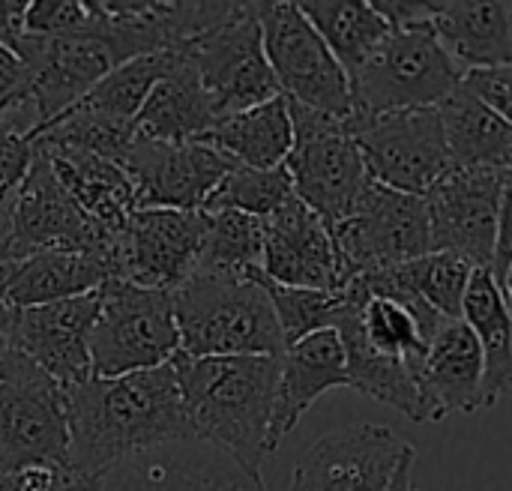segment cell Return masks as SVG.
I'll return each instance as SVG.
<instances>
[{
  "mask_svg": "<svg viewBox=\"0 0 512 491\" xmlns=\"http://www.w3.org/2000/svg\"><path fill=\"white\" fill-rule=\"evenodd\" d=\"M69 471L99 480L114 465L165 444L192 441L174 363L66 390Z\"/></svg>",
  "mask_w": 512,
  "mask_h": 491,
  "instance_id": "1",
  "label": "cell"
},
{
  "mask_svg": "<svg viewBox=\"0 0 512 491\" xmlns=\"http://www.w3.org/2000/svg\"><path fill=\"white\" fill-rule=\"evenodd\" d=\"M186 408L189 435L261 480L270 456V420L279 381V357H186L171 360Z\"/></svg>",
  "mask_w": 512,
  "mask_h": 491,
  "instance_id": "2",
  "label": "cell"
},
{
  "mask_svg": "<svg viewBox=\"0 0 512 491\" xmlns=\"http://www.w3.org/2000/svg\"><path fill=\"white\" fill-rule=\"evenodd\" d=\"M186 357H282L285 339L267 291L249 276L195 273L174 291Z\"/></svg>",
  "mask_w": 512,
  "mask_h": 491,
  "instance_id": "3",
  "label": "cell"
},
{
  "mask_svg": "<svg viewBox=\"0 0 512 491\" xmlns=\"http://www.w3.org/2000/svg\"><path fill=\"white\" fill-rule=\"evenodd\" d=\"M69 471L66 390L18 348L0 357V474Z\"/></svg>",
  "mask_w": 512,
  "mask_h": 491,
  "instance_id": "4",
  "label": "cell"
},
{
  "mask_svg": "<svg viewBox=\"0 0 512 491\" xmlns=\"http://www.w3.org/2000/svg\"><path fill=\"white\" fill-rule=\"evenodd\" d=\"M462 81L465 72L444 51L429 21L390 30L378 51L348 78L351 117L345 123L405 108H438Z\"/></svg>",
  "mask_w": 512,
  "mask_h": 491,
  "instance_id": "5",
  "label": "cell"
},
{
  "mask_svg": "<svg viewBox=\"0 0 512 491\" xmlns=\"http://www.w3.org/2000/svg\"><path fill=\"white\" fill-rule=\"evenodd\" d=\"M180 354L174 294L111 279L99 288L90 339L93 375L120 378L168 366Z\"/></svg>",
  "mask_w": 512,
  "mask_h": 491,
  "instance_id": "6",
  "label": "cell"
},
{
  "mask_svg": "<svg viewBox=\"0 0 512 491\" xmlns=\"http://www.w3.org/2000/svg\"><path fill=\"white\" fill-rule=\"evenodd\" d=\"M288 111L294 123V147L285 168L294 180V195L330 231L354 213L372 177L345 120L327 117L291 99Z\"/></svg>",
  "mask_w": 512,
  "mask_h": 491,
  "instance_id": "7",
  "label": "cell"
},
{
  "mask_svg": "<svg viewBox=\"0 0 512 491\" xmlns=\"http://www.w3.org/2000/svg\"><path fill=\"white\" fill-rule=\"evenodd\" d=\"M180 45L204 84L216 123L282 96L264 54L255 3H231L219 24Z\"/></svg>",
  "mask_w": 512,
  "mask_h": 491,
  "instance_id": "8",
  "label": "cell"
},
{
  "mask_svg": "<svg viewBox=\"0 0 512 491\" xmlns=\"http://www.w3.org/2000/svg\"><path fill=\"white\" fill-rule=\"evenodd\" d=\"M342 288L378 270H393L432 252L426 198L387 189L375 180L363 189L354 213L330 228Z\"/></svg>",
  "mask_w": 512,
  "mask_h": 491,
  "instance_id": "9",
  "label": "cell"
},
{
  "mask_svg": "<svg viewBox=\"0 0 512 491\" xmlns=\"http://www.w3.org/2000/svg\"><path fill=\"white\" fill-rule=\"evenodd\" d=\"M111 237H105L81 207L66 195L60 180L54 177L45 156L36 153L33 168L21 180V186L0 201V270L6 273L12 264L33 258L51 249L90 252L105 249L114 252Z\"/></svg>",
  "mask_w": 512,
  "mask_h": 491,
  "instance_id": "10",
  "label": "cell"
},
{
  "mask_svg": "<svg viewBox=\"0 0 512 491\" xmlns=\"http://www.w3.org/2000/svg\"><path fill=\"white\" fill-rule=\"evenodd\" d=\"M264 54L282 96L336 120L351 117V84L321 33L291 0L255 3Z\"/></svg>",
  "mask_w": 512,
  "mask_h": 491,
  "instance_id": "11",
  "label": "cell"
},
{
  "mask_svg": "<svg viewBox=\"0 0 512 491\" xmlns=\"http://www.w3.org/2000/svg\"><path fill=\"white\" fill-rule=\"evenodd\" d=\"M375 183L426 198L450 171V147L438 108L387 111L348 123Z\"/></svg>",
  "mask_w": 512,
  "mask_h": 491,
  "instance_id": "12",
  "label": "cell"
},
{
  "mask_svg": "<svg viewBox=\"0 0 512 491\" xmlns=\"http://www.w3.org/2000/svg\"><path fill=\"white\" fill-rule=\"evenodd\" d=\"M417 450L390 426L363 423L318 438L294 465L291 491H390Z\"/></svg>",
  "mask_w": 512,
  "mask_h": 491,
  "instance_id": "13",
  "label": "cell"
},
{
  "mask_svg": "<svg viewBox=\"0 0 512 491\" xmlns=\"http://www.w3.org/2000/svg\"><path fill=\"white\" fill-rule=\"evenodd\" d=\"M204 225V210H135L114 243L117 279L174 294L198 270Z\"/></svg>",
  "mask_w": 512,
  "mask_h": 491,
  "instance_id": "14",
  "label": "cell"
},
{
  "mask_svg": "<svg viewBox=\"0 0 512 491\" xmlns=\"http://www.w3.org/2000/svg\"><path fill=\"white\" fill-rule=\"evenodd\" d=\"M138 210H201L210 192L237 168L234 159L201 141L165 144L135 138L123 156Z\"/></svg>",
  "mask_w": 512,
  "mask_h": 491,
  "instance_id": "15",
  "label": "cell"
},
{
  "mask_svg": "<svg viewBox=\"0 0 512 491\" xmlns=\"http://www.w3.org/2000/svg\"><path fill=\"white\" fill-rule=\"evenodd\" d=\"M498 171L453 168L429 195L432 252H450L471 261L477 270H492L498 243V207H501Z\"/></svg>",
  "mask_w": 512,
  "mask_h": 491,
  "instance_id": "16",
  "label": "cell"
},
{
  "mask_svg": "<svg viewBox=\"0 0 512 491\" xmlns=\"http://www.w3.org/2000/svg\"><path fill=\"white\" fill-rule=\"evenodd\" d=\"M99 309V291L21 309L12 318L6 345L18 348L63 390L87 384L93 375L90 339Z\"/></svg>",
  "mask_w": 512,
  "mask_h": 491,
  "instance_id": "17",
  "label": "cell"
},
{
  "mask_svg": "<svg viewBox=\"0 0 512 491\" xmlns=\"http://www.w3.org/2000/svg\"><path fill=\"white\" fill-rule=\"evenodd\" d=\"M90 491H267L225 453L180 441L114 465L90 483Z\"/></svg>",
  "mask_w": 512,
  "mask_h": 491,
  "instance_id": "18",
  "label": "cell"
},
{
  "mask_svg": "<svg viewBox=\"0 0 512 491\" xmlns=\"http://www.w3.org/2000/svg\"><path fill=\"white\" fill-rule=\"evenodd\" d=\"M261 273L288 288L342 291L333 237L297 195L264 219Z\"/></svg>",
  "mask_w": 512,
  "mask_h": 491,
  "instance_id": "19",
  "label": "cell"
},
{
  "mask_svg": "<svg viewBox=\"0 0 512 491\" xmlns=\"http://www.w3.org/2000/svg\"><path fill=\"white\" fill-rule=\"evenodd\" d=\"M348 387L345 345L336 330H321L297 345H288L279 357L276 402L270 420V453L297 429L303 414L330 390Z\"/></svg>",
  "mask_w": 512,
  "mask_h": 491,
  "instance_id": "20",
  "label": "cell"
},
{
  "mask_svg": "<svg viewBox=\"0 0 512 491\" xmlns=\"http://www.w3.org/2000/svg\"><path fill=\"white\" fill-rule=\"evenodd\" d=\"M111 279H117L114 252L51 249L12 264L0 279V288L6 303L15 312H21V309L93 294Z\"/></svg>",
  "mask_w": 512,
  "mask_h": 491,
  "instance_id": "21",
  "label": "cell"
},
{
  "mask_svg": "<svg viewBox=\"0 0 512 491\" xmlns=\"http://www.w3.org/2000/svg\"><path fill=\"white\" fill-rule=\"evenodd\" d=\"M342 291H345V309L333 330L342 336V345H345L348 390H357L387 408H396L411 423H429L420 387L414 375L408 372L405 360L375 351L360 330V309L369 297L354 282H348Z\"/></svg>",
  "mask_w": 512,
  "mask_h": 491,
  "instance_id": "22",
  "label": "cell"
},
{
  "mask_svg": "<svg viewBox=\"0 0 512 491\" xmlns=\"http://www.w3.org/2000/svg\"><path fill=\"white\" fill-rule=\"evenodd\" d=\"M417 387L429 423L483 411V351L465 321H450L432 339Z\"/></svg>",
  "mask_w": 512,
  "mask_h": 491,
  "instance_id": "23",
  "label": "cell"
},
{
  "mask_svg": "<svg viewBox=\"0 0 512 491\" xmlns=\"http://www.w3.org/2000/svg\"><path fill=\"white\" fill-rule=\"evenodd\" d=\"M39 156L48 159L54 177L66 189V195L81 207V213L111 240L123 231L135 207V186L123 165L102 159L96 153L84 150H66V147H39L33 144Z\"/></svg>",
  "mask_w": 512,
  "mask_h": 491,
  "instance_id": "24",
  "label": "cell"
},
{
  "mask_svg": "<svg viewBox=\"0 0 512 491\" xmlns=\"http://www.w3.org/2000/svg\"><path fill=\"white\" fill-rule=\"evenodd\" d=\"M432 30L462 72L512 63V3H432Z\"/></svg>",
  "mask_w": 512,
  "mask_h": 491,
  "instance_id": "25",
  "label": "cell"
},
{
  "mask_svg": "<svg viewBox=\"0 0 512 491\" xmlns=\"http://www.w3.org/2000/svg\"><path fill=\"white\" fill-rule=\"evenodd\" d=\"M216 126L213 105L204 93V84L186 57L183 45H177V57L171 69L156 81L150 96L144 99L138 117L132 120L135 138L183 144L201 138Z\"/></svg>",
  "mask_w": 512,
  "mask_h": 491,
  "instance_id": "26",
  "label": "cell"
},
{
  "mask_svg": "<svg viewBox=\"0 0 512 491\" xmlns=\"http://www.w3.org/2000/svg\"><path fill=\"white\" fill-rule=\"evenodd\" d=\"M438 114L444 120L453 168L498 174L510 171L512 126L486 102H480L465 84L438 105Z\"/></svg>",
  "mask_w": 512,
  "mask_h": 491,
  "instance_id": "27",
  "label": "cell"
},
{
  "mask_svg": "<svg viewBox=\"0 0 512 491\" xmlns=\"http://www.w3.org/2000/svg\"><path fill=\"white\" fill-rule=\"evenodd\" d=\"M195 141L216 147L219 153H225L243 168H261V171L279 168L285 165L294 147V123H291L288 99L279 96L249 111H240L228 120H219Z\"/></svg>",
  "mask_w": 512,
  "mask_h": 491,
  "instance_id": "28",
  "label": "cell"
},
{
  "mask_svg": "<svg viewBox=\"0 0 512 491\" xmlns=\"http://www.w3.org/2000/svg\"><path fill=\"white\" fill-rule=\"evenodd\" d=\"M462 321L483 351V408H495L512 390V315L492 270H474Z\"/></svg>",
  "mask_w": 512,
  "mask_h": 491,
  "instance_id": "29",
  "label": "cell"
},
{
  "mask_svg": "<svg viewBox=\"0 0 512 491\" xmlns=\"http://www.w3.org/2000/svg\"><path fill=\"white\" fill-rule=\"evenodd\" d=\"M297 6L321 33L348 78L378 51V45L393 30L366 0H300Z\"/></svg>",
  "mask_w": 512,
  "mask_h": 491,
  "instance_id": "30",
  "label": "cell"
},
{
  "mask_svg": "<svg viewBox=\"0 0 512 491\" xmlns=\"http://www.w3.org/2000/svg\"><path fill=\"white\" fill-rule=\"evenodd\" d=\"M174 57H177V45L153 51V54L132 57L123 66H117L114 72H108L75 105L81 111L93 114L102 123H111V126H120V129H132V120L138 117L144 99L150 96L156 81L171 69Z\"/></svg>",
  "mask_w": 512,
  "mask_h": 491,
  "instance_id": "31",
  "label": "cell"
},
{
  "mask_svg": "<svg viewBox=\"0 0 512 491\" xmlns=\"http://www.w3.org/2000/svg\"><path fill=\"white\" fill-rule=\"evenodd\" d=\"M264 264V219L222 210L207 213L198 270L210 276H234L249 279Z\"/></svg>",
  "mask_w": 512,
  "mask_h": 491,
  "instance_id": "32",
  "label": "cell"
},
{
  "mask_svg": "<svg viewBox=\"0 0 512 491\" xmlns=\"http://www.w3.org/2000/svg\"><path fill=\"white\" fill-rule=\"evenodd\" d=\"M474 270L477 267L471 261L450 252H429L417 261L393 267L396 279L405 288H411L420 300H426L435 312H441L450 321H462V306Z\"/></svg>",
  "mask_w": 512,
  "mask_h": 491,
  "instance_id": "33",
  "label": "cell"
},
{
  "mask_svg": "<svg viewBox=\"0 0 512 491\" xmlns=\"http://www.w3.org/2000/svg\"><path fill=\"white\" fill-rule=\"evenodd\" d=\"M252 279L267 291L285 348L297 345L300 339L321 333V330H333L342 309H345V291H312V288H288L279 285L273 279H267L261 270L252 273Z\"/></svg>",
  "mask_w": 512,
  "mask_h": 491,
  "instance_id": "34",
  "label": "cell"
},
{
  "mask_svg": "<svg viewBox=\"0 0 512 491\" xmlns=\"http://www.w3.org/2000/svg\"><path fill=\"white\" fill-rule=\"evenodd\" d=\"M288 198H294V180L285 165L261 171V168H243L237 165L204 201V213H222L237 210L255 219L273 216Z\"/></svg>",
  "mask_w": 512,
  "mask_h": 491,
  "instance_id": "35",
  "label": "cell"
},
{
  "mask_svg": "<svg viewBox=\"0 0 512 491\" xmlns=\"http://www.w3.org/2000/svg\"><path fill=\"white\" fill-rule=\"evenodd\" d=\"M360 330L375 351L405 360L414 381H420L429 342L423 339L417 318L402 303L390 297H369L360 309Z\"/></svg>",
  "mask_w": 512,
  "mask_h": 491,
  "instance_id": "36",
  "label": "cell"
},
{
  "mask_svg": "<svg viewBox=\"0 0 512 491\" xmlns=\"http://www.w3.org/2000/svg\"><path fill=\"white\" fill-rule=\"evenodd\" d=\"M39 129L33 105H21L9 114H0V201L9 198L27 171L33 168V132Z\"/></svg>",
  "mask_w": 512,
  "mask_h": 491,
  "instance_id": "37",
  "label": "cell"
},
{
  "mask_svg": "<svg viewBox=\"0 0 512 491\" xmlns=\"http://www.w3.org/2000/svg\"><path fill=\"white\" fill-rule=\"evenodd\" d=\"M93 24L87 0H27L24 33L30 36H66Z\"/></svg>",
  "mask_w": 512,
  "mask_h": 491,
  "instance_id": "38",
  "label": "cell"
},
{
  "mask_svg": "<svg viewBox=\"0 0 512 491\" xmlns=\"http://www.w3.org/2000/svg\"><path fill=\"white\" fill-rule=\"evenodd\" d=\"M480 102H486L495 114H501L512 126V63L495 69H477L465 72L462 81Z\"/></svg>",
  "mask_w": 512,
  "mask_h": 491,
  "instance_id": "39",
  "label": "cell"
},
{
  "mask_svg": "<svg viewBox=\"0 0 512 491\" xmlns=\"http://www.w3.org/2000/svg\"><path fill=\"white\" fill-rule=\"evenodd\" d=\"M30 81V66L15 51L0 45V114H9L30 102Z\"/></svg>",
  "mask_w": 512,
  "mask_h": 491,
  "instance_id": "40",
  "label": "cell"
},
{
  "mask_svg": "<svg viewBox=\"0 0 512 491\" xmlns=\"http://www.w3.org/2000/svg\"><path fill=\"white\" fill-rule=\"evenodd\" d=\"M512 264V168L504 171L501 180V207H498V243H495V264L492 276L495 282L504 279L507 267Z\"/></svg>",
  "mask_w": 512,
  "mask_h": 491,
  "instance_id": "41",
  "label": "cell"
},
{
  "mask_svg": "<svg viewBox=\"0 0 512 491\" xmlns=\"http://www.w3.org/2000/svg\"><path fill=\"white\" fill-rule=\"evenodd\" d=\"M24 9L27 0H0V45L15 51L24 39Z\"/></svg>",
  "mask_w": 512,
  "mask_h": 491,
  "instance_id": "42",
  "label": "cell"
},
{
  "mask_svg": "<svg viewBox=\"0 0 512 491\" xmlns=\"http://www.w3.org/2000/svg\"><path fill=\"white\" fill-rule=\"evenodd\" d=\"M93 480H81L72 471H33L27 491H90Z\"/></svg>",
  "mask_w": 512,
  "mask_h": 491,
  "instance_id": "43",
  "label": "cell"
},
{
  "mask_svg": "<svg viewBox=\"0 0 512 491\" xmlns=\"http://www.w3.org/2000/svg\"><path fill=\"white\" fill-rule=\"evenodd\" d=\"M414 465H417V459H411V462H405V465H402V471L396 474L393 489L390 491H420L417 489V483H414Z\"/></svg>",
  "mask_w": 512,
  "mask_h": 491,
  "instance_id": "44",
  "label": "cell"
},
{
  "mask_svg": "<svg viewBox=\"0 0 512 491\" xmlns=\"http://www.w3.org/2000/svg\"><path fill=\"white\" fill-rule=\"evenodd\" d=\"M33 483V471L27 474H18V477H9V474H0V491H27Z\"/></svg>",
  "mask_w": 512,
  "mask_h": 491,
  "instance_id": "45",
  "label": "cell"
},
{
  "mask_svg": "<svg viewBox=\"0 0 512 491\" xmlns=\"http://www.w3.org/2000/svg\"><path fill=\"white\" fill-rule=\"evenodd\" d=\"M12 318H15V309L6 303L3 288H0V339H6V333H9V327H12Z\"/></svg>",
  "mask_w": 512,
  "mask_h": 491,
  "instance_id": "46",
  "label": "cell"
},
{
  "mask_svg": "<svg viewBox=\"0 0 512 491\" xmlns=\"http://www.w3.org/2000/svg\"><path fill=\"white\" fill-rule=\"evenodd\" d=\"M498 285H501V294H504V300H507V309H510V315H512V264L507 267V273H504V279H501Z\"/></svg>",
  "mask_w": 512,
  "mask_h": 491,
  "instance_id": "47",
  "label": "cell"
},
{
  "mask_svg": "<svg viewBox=\"0 0 512 491\" xmlns=\"http://www.w3.org/2000/svg\"><path fill=\"white\" fill-rule=\"evenodd\" d=\"M3 348H6V339H0V357H3Z\"/></svg>",
  "mask_w": 512,
  "mask_h": 491,
  "instance_id": "48",
  "label": "cell"
},
{
  "mask_svg": "<svg viewBox=\"0 0 512 491\" xmlns=\"http://www.w3.org/2000/svg\"><path fill=\"white\" fill-rule=\"evenodd\" d=\"M0 279H3V270H0Z\"/></svg>",
  "mask_w": 512,
  "mask_h": 491,
  "instance_id": "49",
  "label": "cell"
}]
</instances>
